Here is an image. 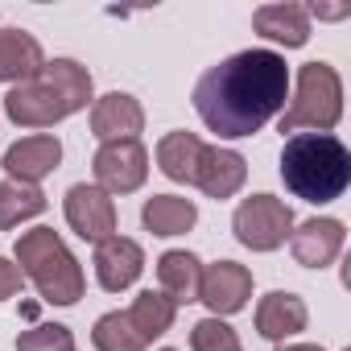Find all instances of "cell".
Segmentation results:
<instances>
[{"label":"cell","instance_id":"6da1fadb","mask_svg":"<svg viewBox=\"0 0 351 351\" xmlns=\"http://www.w3.org/2000/svg\"><path fill=\"white\" fill-rule=\"evenodd\" d=\"M191 99L211 132H219L223 141H240L261 132L273 116L285 112L289 66L277 50H240L207 66Z\"/></svg>","mask_w":351,"mask_h":351},{"label":"cell","instance_id":"7a4b0ae2","mask_svg":"<svg viewBox=\"0 0 351 351\" xmlns=\"http://www.w3.org/2000/svg\"><path fill=\"white\" fill-rule=\"evenodd\" d=\"M281 182L302 203H335L351 186V153L330 132H293L281 145Z\"/></svg>","mask_w":351,"mask_h":351},{"label":"cell","instance_id":"3957f363","mask_svg":"<svg viewBox=\"0 0 351 351\" xmlns=\"http://www.w3.org/2000/svg\"><path fill=\"white\" fill-rule=\"evenodd\" d=\"M91 104V75L75 58H54L42 66L38 79L9 87L5 116L17 128H54L58 120L83 112Z\"/></svg>","mask_w":351,"mask_h":351},{"label":"cell","instance_id":"277c9868","mask_svg":"<svg viewBox=\"0 0 351 351\" xmlns=\"http://www.w3.org/2000/svg\"><path fill=\"white\" fill-rule=\"evenodd\" d=\"M17 269L21 277H29L42 293V302L50 306H75L83 298V269L75 261V252L66 248V240L54 228H34L17 236Z\"/></svg>","mask_w":351,"mask_h":351},{"label":"cell","instance_id":"5b68a950","mask_svg":"<svg viewBox=\"0 0 351 351\" xmlns=\"http://www.w3.org/2000/svg\"><path fill=\"white\" fill-rule=\"evenodd\" d=\"M343 116V79L330 62H306L298 71L293 99L285 104L281 132H330Z\"/></svg>","mask_w":351,"mask_h":351},{"label":"cell","instance_id":"8992f818","mask_svg":"<svg viewBox=\"0 0 351 351\" xmlns=\"http://www.w3.org/2000/svg\"><path fill=\"white\" fill-rule=\"evenodd\" d=\"M232 232L252 252H277L293 232V211L273 195H248L232 215Z\"/></svg>","mask_w":351,"mask_h":351},{"label":"cell","instance_id":"52a82bcc","mask_svg":"<svg viewBox=\"0 0 351 351\" xmlns=\"http://www.w3.org/2000/svg\"><path fill=\"white\" fill-rule=\"evenodd\" d=\"M91 169L104 195H132L149 178V149L141 141H108L91 157Z\"/></svg>","mask_w":351,"mask_h":351},{"label":"cell","instance_id":"ba28073f","mask_svg":"<svg viewBox=\"0 0 351 351\" xmlns=\"http://www.w3.org/2000/svg\"><path fill=\"white\" fill-rule=\"evenodd\" d=\"M66 223L71 232H79L87 244H104L112 232H116V203L112 195H104L99 186H87V182H75L66 191Z\"/></svg>","mask_w":351,"mask_h":351},{"label":"cell","instance_id":"9c48e42d","mask_svg":"<svg viewBox=\"0 0 351 351\" xmlns=\"http://www.w3.org/2000/svg\"><path fill=\"white\" fill-rule=\"evenodd\" d=\"M252 298V273L236 261H215L203 269V285H199V302H207V310L215 318L244 310Z\"/></svg>","mask_w":351,"mask_h":351},{"label":"cell","instance_id":"30bf717a","mask_svg":"<svg viewBox=\"0 0 351 351\" xmlns=\"http://www.w3.org/2000/svg\"><path fill=\"white\" fill-rule=\"evenodd\" d=\"M343 240H347V232H343L339 219H330V215L318 219L314 215V219L298 223V232H289V252L302 269H326L343 252Z\"/></svg>","mask_w":351,"mask_h":351},{"label":"cell","instance_id":"8fae6325","mask_svg":"<svg viewBox=\"0 0 351 351\" xmlns=\"http://www.w3.org/2000/svg\"><path fill=\"white\" fill-rule=\"evenodd\" d=\"M58 161H62V141H58L54 132H38V136H25V141L9 145V149H5V161H0V165L9 169L13 182L38 186L46 173L58 169Z\"/></svg>","mask_w":351,"mask_h":351},{"label":"cell","instance_id":"7c38bea8","mask_svg":"<svg viewBox=\"0 0 351 351\" xmlns=\"http://www.w3.org/2000/svg\"><path fill=\"white\" fill-rule=\"evenodd\" d=\"M91 265H95V281L108 293H120L145 273V252L128 236H108L104 244H95V261Z\"/></svg>","mask_w":351,"mask_h":351},{"label":"cell","instance_id":"4fadbf2b","mask_svg":"<svg viewBox=\"0 0 351 351\" xmlns=\"http://www.w3.org/2000/svg\"><path fill=\"white\" fill-rule=\"evenodd\" d=\"M145 128V108L136 95L128 91H108L104 99L91 104V132L108 145V141H136V132Z\"/></svg>","mask_w":351,"mask_h":351},{"label":"cell","instance_id":"5bb4252c","mask_svg":"<svg viewBox=\"0 0 351 351\" xmlns=\"http://www.w3.org/2000/svg\"><path fill=\"white\" fill-rule=\"evenodd\" d=\"M248 178V161L236 149H219V145H203L199 169H195V186L207 199H232Z\"/></svg>","mask_w":351,"mask_h":351},{"label":"cell","instance_id":"9a60e30c","mask_svg":"<svg viewBox=\"0 0 351 351\" xmlns=\"http://www.w3.org/2000/svg\"><path fill=\"white\" fill-rule=\"evenodd\" d=\"M46 66V54H42V42L17 25L0 29V83L9 87H21L29 79H38Z\"/></svg>","mask_w":351,"mask_h":351},{"label":"cell","instance_id":"2e32d148","mask_svg":"<svg viewBox=\"0 0 351 351\" xmlns=\"http://www.w3.org/2000/svg\"><path fill=\"white\" fill-rule=\"evenodd\" d=\"M157 293H165L173 306H191L199 302V285H203V261L186 248H169L157 256Z\"/></svg>","mask_w":351,"mask_h":351},{"label":"cell","instance_id":"e0dca14e","mask_svg":"<svg viewBox=\"0 0 351 351\" xmlns=\"http://www.w3.org/2000/svg\"><path fill=\"white\" fill-rule=\"evenodd\" d=\"M306 318H310L306 314V302L298 293H289V289H273L256 306V330L265 339H273V343H285L298 330H306Z\"/></svg>","mask_w":351,"mask_h":351},{"label":"cell","instance_id":"ac0fdd59","mask_svg":"<svg viewBox=\"0 0 351 351\" xmlns=\"http://www.w3.org/2000/svg\"><path fill=\"white\" fill-rule=\"evenodd\" d=\"M252 29L285 50H298L310 42V13L302 5H261L252 13Z\"/></svg>","mask_w":351,"mask_h":351},{"label":"cell","instance_id":"d6986e66","mask_svg":"<svg viewBox=\"0 0 351 351\" xmlns=\"http://www.w3.org/2000/svg\"><path fill=\"white\" fill-rule=\"evenodd\" d=\"M141 223L153 236H182L199 223V207L182 195H153L141 207Z\"/></svg>","mask_w":351,"mask_h":351},{"label":"cell","instance_id":"ffe728a7","mask_svg":"<svg viewBox=\"0 0 351 351\" xmlns=\"http://www.w3.org/2000/svg\"><path fill=\"white\" fill-rule=\"evenodd\" d=\"M199 157H203V141L195 132H165L157 141V165L169 182H186L195 186V169H199Z\"/></svg>","mask_w":351,"mask_h":351},{"label":"cell","instance_id":"44dd1931","mask_svg":"<svg viewBox=\"0 0 351 351\" xmlns=\"http://www.w3.org/2000/svg\"><path fill=\"white\" fill-rule=\"evenodd\" d=\"M124 314H128L132 330H136V335L145 339V347H149L153 339H161V335L173 326V314H178V306H173L165 293H157V289H145V293L132 298V306H128Z\"/></svg>","mask_w":351,"mask_h":351},{"label":"cell","instance_id":"7402d4cb","mask_svg":"<svg viewBox=\"0 0 351 351\" xmlns=\"http://www.w3.org/2000/svg\"><path fill=\"white\" fill-rule=\"evenodd\" d=\"M46 211V195L29 182H0V232L21 228L25 219H38Z\"/></svg>","mask_w":351,"mask_h":351},{"label":"cell","instance_id":"603a6c76","mask_svg":"<svg viewBox=\"0 0 351 351\" xmlns=\"http://www.w3.org/2000/svg\"><path fill=\"white\" fill-rule=\"evenodd\" d=\"M91 343H95V351H145V339L132 330L124 310L99 314L95 326H91Z\"/></svg>","mask_w":351,"mask_h":351},{"label":"cell","instance_id":"cb8c5ba5","mask_svg":"<svg viewBox=\"0 0 351 351\" xmlns=\"http://www.w3.org/2000/svg\"><path fill=\"white\" fill-rule=\"evenodd\" d=\"M191 351H240V335L223 318H203L191 326Z\"/></svg>","mask_w":351,"mask_h":351},{"label":"cell","instance_id":"d4e9b609","mask_svg":"<svg viewBox=\"0 0 351 351\" xmlns=\"http://www.w3.org/2000/svg\"><path fill=\"white\" fill-rule=\"evenodd\" d=\"M17 351H75V335L62 322H38L17 339Z\"/></svg>","mask_w":351,"mask_h":351},{"label":"cell","instance_id":"484cf974","mask_svg":"<svg viewBox=\"0 0 351 351\" xmlns=\"http://www.w3.org/2000/svg\"><path fill=\"white\" fill-rule=\"evenodd\" d=\"M21 269L13 265V261H5V256H0V302H5V298H13L17 289H21Z\"/></svg>","mask_w":351,"mask_h":351},{"label":"cell","instance_id":"4316f807","mask_svg":"<svg viewBox=\"0 0 351 351\" xmlns=\"http://www.w3.org/2000/svg\"><path fill=\"white\" fill-rule=\"evenodd\" d=\"M306 13H314V17H326V21H339V17H347V9H306Z\"/></svg>","mask_w":351,"mask_h":351},{"label":"cell","instance_id":"83f0119b","mask_svg":"<svg viewBox=\"0 0 351 351\" xmlns=\"http://www.w3.org/2000/svg\"><path fill=\"white\" fill-rule=\"evenodd\" d=\"M277 351H322L318 343H285V347H277Z\"/></svg>","mask_w":351,"mask_h":351},{"label":"cell","instance_id":"f1b7e54d","mask_svg":"<svg viewBox=\"0 0 351 351\" xmlns=\"http://www.w3.org/2000/svg\"><path fill=\"white\" fill-rule=\"evenodd\" d=\"M161 351H173V347H161Z\"/></svg>","mask_w":351,"mask_h":351}]
</instances>
